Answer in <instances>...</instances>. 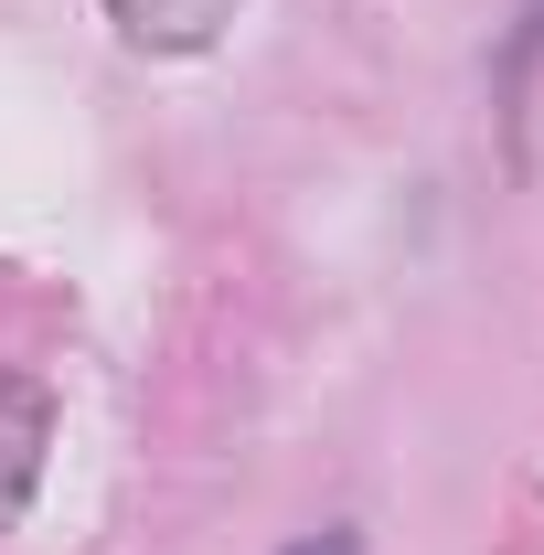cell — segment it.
Segmentation results:
<instances>
[{
	"instance_id": "obj_1",
	"label": "cell",
	"mask_w": 544,
	"mask_h": 555,
	"mask_svg": "<svg viewBox=\"0 0 544 555\" xmlns=\"http://www.w3.org/2000/svg\"><path fill=\"white\" fill-rule=\"evenodd\" d=\"M43 449H54V406L33 374H0V524H22V502L43 481Z\"/></svg>"
},
{
	"instance_id": "obj_2",
	"label": "cell",
	"mask_w": 544,
	"mask_h": 555,
	"mask_svg": "<svg viewBox=\"0 0 544 555\" xmlns=\"http://www.w3.org/2000/svg\"><path fill=\"white\" fill-rule=\"evenodd\" d=\"M107 22L129 33L139 54H204L213 33L235 22V0H107Z\"/></svg>"
},
{
	"instance_id": "obj_3",
	"label": "cell",
	"mask_w": 544,
	"mask_h": 555,
	"mask_svg": "<svg viewBox=\"0 0 544 555\" xmlns=\"http://www.w3.org/2000/svg\"><path fill=\"white\" fill-rule=\"evenodd\" d=\"M288 555H363L352 534H310V545H288Z\"/></svg>"
}]
</instances>
